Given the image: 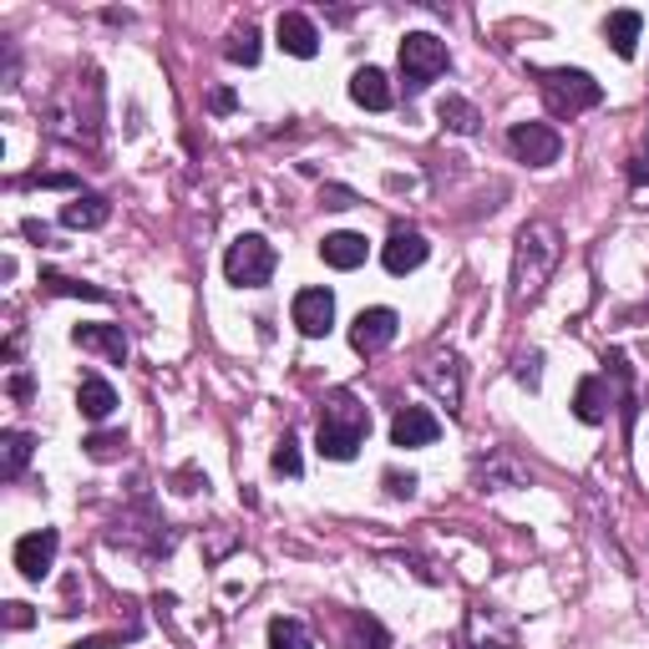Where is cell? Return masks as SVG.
<instances>
[{"instance_id":"19","label":"cell","mask_w":649,"mask_h":649,"mask_svg":"<svg viewBox=\"0 0 649 649\" xmlns=\"http://www.w3.org/2000/svg\"><path fill=\"white\" fill-rule=\"evenodd\" d=\"M77 411L87 416V422H107V416L118 411V391H112L102 376H81V385H77Z\"/></svg>"},{"instance_id":"29","label":"cell","mask_w":649,"mask_h":649,"mask_svg":"<svg viewBox=\"0 0 649 649\" xmlns=\"http://www.w3.org/2000/svg\"><path fill=\"white\" fill-rule=\"evenodd\" d=\"M538 366H544V356H523V360H517V381L528 385V391H538V376H544Z\"/></svg>"},{"instance_id":"26","label":"cell","mask_w":649,"mask_h":649,"mask_svg":"<svg viewBox=\"0 0 649 649\" xmlns=\"http://www.w3.org/2000/svg\"><path fill=\"white\" fill-rule=\"evenodd\" d=\"M81 447H87V457H92V462H112V457H122L127 437H122V432H97V437H87Z\"/></svg>"},{"instance_id":"25","label":"cell","mask_w":649,"mask_h":649,"mask_svg":"<svg viewBox=\"0 0 649 649\" xmlns=\"http://www.w3.org/2000/svg\"><path fill=\"white\" fill-rule=\"evenodd\" d=\"M41 284H46L52 294H71V300H107V290L81 284V279H67V275H41Z\"/></svg>"},{"instance_id":"9","label":"cell","mask_w":649,"mask_h":649,"mask_svg":"<svg viewBox=\"0 0 649 649\" xmlns=\"http://www.w3.org/2000/svg\"><path fill=\"white\" fill-rule=\"evenodd\" d=\"M294 325H300V335H310V340H320V335H331L335 325V294L331 290H300L294 294Z\"/></svg>"},{"instance_id":"11","label":"cell","mask_w":649,"mask_h":649,"mask_svg":"<svg viewBox=\"0 0 649 649\" xmlns=\"http://www.w3.org/2000/svg\"><path fill=\"white\" fill-rule=\"evenodd\" d=\"M426 254H432V244H426L416 228H396L381 249V265L391 269V275H411V269L426 265Z\"/></svg>"},{"instance_id":"28","label":"cell","mask_w":649,"mask_h":649,"mask_svg":"<svg viewBox=\"0 0 649 649\" xmlns=\"http://www.w3.org/2000/svg\"><path fill=\"white\" fill-rule=\"evenodd\" d=\"M385 492H391V497H411V492H416V478H411V472H385Z\"/></svg>"},{"instance_id":"33","label":"cell","mask_w":649,"mask_h":649,"mask_svg":"<svg viewBox=\"0 0 649 649\" xmlns=\"http://www.w3.org/2000/svg\"><path fill=\"white\" fill-rule=\"evenodd\" d=\"M5 624H11V629H26L31 609H26V604H5Z\"/></svg>"},{"instance_id":"23","label":"cell","mask_w":649,"mask_h":649,"mask_svg":"<svg viewBox=\"0 0 649 649\" xmlns=\"http://www.w3.org/2000/svg\"><path fill=\"white\" fill-rule=\"evenodd\" d=\"M269 649H315V639H310V629L300 619H269Z\"/></svg>"},{"instance_id":"7","label":"cell","mask_w":649,"mask_h":649,"mask_svg":"<svg viewBox=\"0 0 649 649\" xmlns=\"http://www.w3.org/2000/svg\"><path fill=\"white\" fill-rule=\"evenodd\" d=\"M396 331H401L396 310H385V305L360 310V315L350 320V345H356V356H381L385 345L396 340Z\"/></svg>"},{"instance_id":"10","label":"cell","mask_w":649,"mask_h":649,"mask_svg":"<svg viewBox=\"0 0 649 649\" xmlns=\"http://www.w3.org/2000/svg\"><path fill=\"white\" fill-rule=\"evenodd\" d=\"M441 437V422L426 406H401L391 416V447H432Z\"/></svg>"},{"instance_id":"13","label":"cell","mask_w":649,"mask_h":649,"mask_svg":"<svg viewBox=\"0 0 649 649\" xmlns=\"http://www.w3.org/2000/svg\"><path fill=\"white\" fill-rule=\"evenodd\" d=\"M350 102L366 107V112H391L396 92H391V81H385L381 67H360L356 77H350Z\"/></svg>"},{"instance_id":"4","label":"cell","mask_w":649,"mask_h":649,"mask_svg":"<svg viewBox=\"0 0 649 649\" xmlns=\"http://www.w3.org/2000/svg\"><path fill=\"white\" fill-rule=\"evenodd\" d=\"M275 265H279V254L265 234H239L224 254V275L239 290H265L269 279H275Z\"/></svg>"},{"instance_id":"30","label":"cell","mask_w":649,"mask_h":649,"mask_svg":"<svg viewBox=\"0 0 649 649\" xmlns=\"http://www.w3.org/2000/svg\"><path fill=\"white\" fill-rule=\"evenodd\" d=\"M320 199H325V209H350V203H356V193H350V188H325V193H320Z\"/></svg>"},{"instance_id":"27","label":"cell","mask_w":649,"mask_h":649,"mask_svg":"<svg viewBox=\"0 0 649 649\" xmlns=\"http://www.w3.org/2000/svg\"><path fill=\"white\" fill-rule=\"evenodd\" d=\"M228 61H234V67H254V61H259V31L244 26L239 36L228 41Z\"/></svg>"},{"instance_id":"12","label":"cell","mask_w":649,"mask_h":649,"mask_svg":"<svg viewBox=\"0 0 649 649\" xmlns=\"http://www.w3.org/2000/svg\"><path fill=\"white\" fill-rule=\"evenodd\" d=\"M275 36H279V46L290 56H300V61H310V56L320 52V31H315V21L310 15H300V11H284L275 21Z\"/></svg>"},{"instance_id":"35","label":"cell","mask_w":649,"mask_h":649,"mask_svg":"<svg viewBox=\"0 0 649 649\" xmlns=\"http://www.w3.org/2000/svg\"><path fill=\"white\" fill-rule=\"evenodd\" d=\"M21 234H26L31 244H46V239H52V234H46V224H36V219H26V224H21Z\"/></svg>"},{"instance_id":"8","label":"cell","mask_w":649,"mask_h":649,"mask_svg":"<svg viewBox=\"0 0 649 649\" xmlns=\"http://www.w3.org/2000/svg\"><path fill=\"white\" fill-rule=\"evenodd\" d=\"M56 548H61V533H56V528H41V533L15 538V569L26 573L31 583H41L46 573H52V563H56Z\"/></svg>"},{"instance_id":"14","label":"cell","mask_w":649,"mask_h":649,"mask_svg":"<svg viewBox=\"0 0 649 649\" xmlns=\"http://www.w3.org/2000/svg\"><path fill=\"white\" fill-rule=\"evenodd\" d=\"M71 340H77L81 350H97V356H107L112 366H127V335H122V325H77V331H71Z\"/></svg>"},{"instance_id":"34","label":"cell","mask_w":649,"mask_h":649,"mask_svg":"<svg viewBox=\"0 0 649 649\" xmlns=\"http://www.w3.org/2000/svg\"><path fill=\"white\" fill-rule=\"evenodd\" d=\"M209 107H213V112H234V92H228V87L209 92Z\"/></svg>"},{"instance_id":"21","label":"cell","mask_w":649,"mask_h":649,"mask_svg":"<svg viewBox=\"0 0 649 649\" xmlns=\"http://www.w3.org/2000/svg\"><path fill=\"white\" fill-rule=\"evenodd\" d=\"M437 122L441 127H447V133H462V137H472L482 127V112L472 102H467V97H457V92H447L437 102Z\"/></svg>"},{"instance_id":"20","label":"cell","mask_w":649,"mask_h":649,"mask_svg":"<svg viewBox=\"0 0 649 649\" xmlns=\"http://www.w3.org/2000/svg\"><path fill=\"white\" fill-rule=\"evenodd\" d=\"M112 219V203L102 193H77L71 203H61V228H102Z\"/></svg>"},{"instance_id":"16","label":"cell","mask_w":649,"mask_h":649,"mask_svg":"<svg viewBox=\"0 0 649 649\" xmlns=\"http://www.w3.org/2000/svg\"><path fill=\"white\" fill-rule=\"evenodd\" d=\"M422 381L437 391L441 401H447V411L462 406V366H457V356H437L422 366Z\"/></svg>"},{"instance_id":"15","label":"cell","mask_w":649,"mask_h":649,"mask_svg":"<svg viewBox=\"0 0 649 649\" xmlns=\"http://www.w3.org/2000/svg\"><path fill=\"white\" fill-rule=\"evenodd\" d=\"M573 416H579L583 426L609 422V385H604V376H583L579 381V391H573Z\"/></svg>"},{"instance_id":"18","label":"cell","mask_w":649,"mask_h":649,"mask_svg":"<svg viewBox=\"0 0 649 649\" xmlns=\"http://www.w3.org/2000/svg\"><path fill=\"white\" fill-rule=\"evenodd\" d=\"M320 259L331 269H360L366 265V234H350V228L325 234V239H320Z\"/></svg>"},{"instance_id":"6","label":"cell","mask_w":649,"mask_h":649,"mask_svg":"<svg viewBox=\"0 0 649 649\" xmlns=\"http://www.w3.org/2000/svg\"><path fill=\"white\" fill-rule=\"evenodd\" d=\"M507 147H513V158L528 163V168H553L558 153H563V137H558V127H548V122H513V127H507Z\"/></svg>"},{"instance_id":"17","label":"cell","mask_w":649,"mask_h":649,"mask_svg":"<svg viewBox=\"0 0 649 649\" xmlns=\"http://www.w3.org/2000/svg\"><path fill=\"white\" fill-rule=\"evenodd\" d=\"M639 31H645V15H639V11H609V21H604V41L614 46L619 61H635Z\"/></svg>"},{"instance_id":"3","label":"cell","mask_w":649,"mask_h":649,"mask_svg":"<svg viewBox=\"0 0 649 649\" xmlns=\"http://www.w3.org/2000/svg\"><path fill=\"white\" fill-rule=\"evenodd\" d=\"M538 92H544L548 112H553V118H563V122H573L579 112H589V107L604 102V87H598L589 71H579V67H548V71H538Z\"/></svg>"},{"instance_id":"2","label":"cell","mask_w":649,"mask_h":649,"mask_svg":"<svg viewBox=\"0 0 649 649\" xmlns=\"http://www.w3.org/2000/svg\"><path fill=\"white\" fill-rule=\"evenodd\" d=\"M366 437H371V411L360 406L350 391H331V396L320 401L315 447H320V457H325V462H350Z\"/></svg>"},{"instance_id":"1","label":"cell","mask_w":649,"mask_h":649,"mask_svg":"<svg viewBox=\"0 0 649 649\" xmlns=\"http://www.w3.org/2000/svg\"><path fill=\"white\" fill-rule=\"evenodd\" d=\"M558 254H563V244H558V228L553 224H523V234H517L513 244V305H528V300H538L548 284V275L558 269Z\"/></svg>"},{"instance_id":"24","label":"cell","mask_w":649,"mask_h":649,"mask_svg":"<svg viewBox=\"0 0 649 649\" xmlns=\"http://www.w3.org/2000/svg\"><path fill=\"white\" fill-rule=\"evenodd\" d=\"M269 467H275L279 478H300V472H305V462H300V441H294L290 432L275 441V451H269Z\"/></svg>"},{"instance_id":"36","label":"cell","mask_w":649,"mask_h":649,"mask_svg":"<svg viewBox=\"0 0 649 649\" xmlns=\"http://www.w3.org/2000/svg\"><path fill=\"white\" fill-rule=\"evenodd\" d=\"M639 163H645V158H635V168H629V178H635V183H649V168H639Z\"/></svg>"},{"instance_id":"32","label":"cell","mask_w":649,"mask_h":649,"mask_svg":"<svg viewBox=\"0 0 649 649\" xmlns=\"http://www.w3.org/2000/svg\"><path fill=\"white\" fill-rule=\"evenodd\" d=\"M31 188H77V178H67V172H46V178H26Z\"/></svg>"},{"instance_id":"31","label":"cell","mask_w":649,"mask_h":649,"mask_svg":"<svg viewBox=\"0 0 649 649\" xmlns=\"http://www.w3.org/2000/svg\"><path fill=\"white\" fill-rule=\"evenodd\" d=\"M11 396H15V401H31V396H36V381H31L26 371H15V376H11Z\"/></svg>"},{"instance_id":"5","label":"cell","mask_w":649,"mask_h":649,"mask_svg":"<svg viewBox=\"0 0 649 649\" xmlns=\"http://www.w3.org/2000/svg\"><path fill=\"white\" fill-rule=\"evenodd\" d=\"M447 67H451L447 41H437L432 31H411V36L401 41V81H406L411 97L426 92V87H432Z\"/></svg>"},{"instance_id":"22","label":"cell","mask_w":649,"mask_h":649,"mask_svg":"<svg viewBox=\"0 0 649 649\" xmlns=\"http://www.w3.org/2000/svg\"><path fill=\"white\" fill-rule=\"evenodd\" d=\"M31 447H36L31 432H5V437H0V478H5V482L21 478L26 462H31Z\"/></svg>"}]
</instances>
